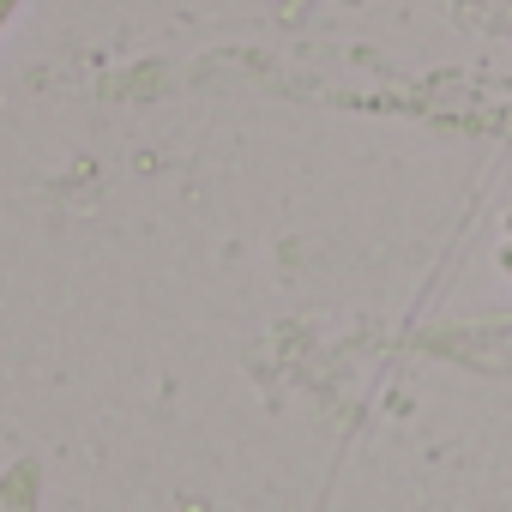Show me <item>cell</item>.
<instances>
[{
  "label": "cell",
  "instance_id": "cell-1",
  "mask_svg": "<svg viewBox=\"0 0 512 512\" xmlns=\"http://www.w3.org/2000/svg\"><path fill=\"white\" fill-rule=\"evenodd\" d=\"M0 512H43V458L37 452L0 470Z\"/></svg>",
  "mask_w": 512,
  "mask_h": 512
},
{
  "label": "cell",
  "instance_id": "cell-2",
  "mask_svg": "<svg viewBox=\"0 0 512 512\" xmlns=\"http://www.w3.org/2000/svg\"><path fill=\"white\" fill-rule=\"evenodd\" d=\"M19 7H25V0H0V31H7V25L19 19Z\"/></svg>",
  "mask_w": 512,
  "mask_h": 512
},
{
  "label": "cell",
  "instance_id": "cell-3",
  "mask_svg": "<svg viewBox=\"0 0 512 512\" xmlns=\"http://www.w3.org/2000/svg\"><path fill=\"white\" fill-rule=\"evenodd\" d=\"M500 266H506V272H512V235H506V241H500Z\"/></svg>",
  "mask_w": 512,
  "mask_h": 512
},
{
  "label": "cell",
  "instance_id": "cell-4",
  "mask_svg": "<svg viewBox=\"0 0 512 512\" xmlns=\"http://www.w3.org/2000/svg\"><path fill=\"white\" fill-rule=\"evenodd\" d=\"M506 235H512V217H506Z\"/></svg>",
  "mask_w": 512,
  "mask_h": 512
}]
</instances>
